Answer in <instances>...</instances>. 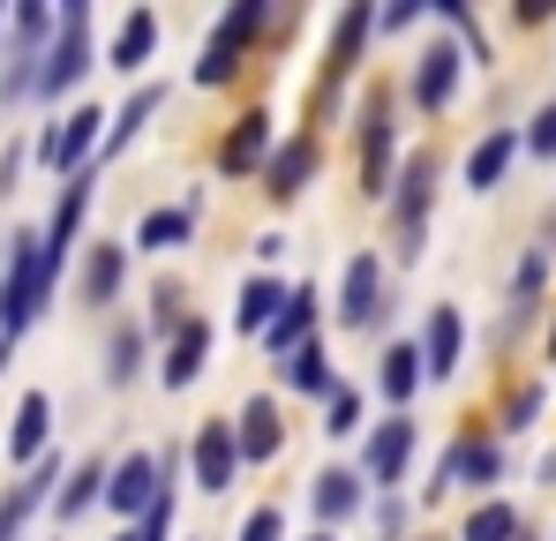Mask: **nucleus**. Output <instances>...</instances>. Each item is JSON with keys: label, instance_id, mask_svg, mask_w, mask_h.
I'll return each mask as SVG.
<instances>
[{"label": "nucleus", "instance_id": "nucleus-29", "mask_svg": "<svg viewBox=\"0 0 556 541\" xmlns=\"http://www.w3.org/2000/svg\"><path fill=\"white\" fill-rule=\"evenodd\" d=\"M105 481H113V466H76V474H68V489H61V496H53V512H61V519H76V512H91L98 496H105Z\"/></svg>", "mask_w": 556, "mask_h": 541}, {"label": "nucleus", "instance_id": "nucleus-42", "mask_svg": "<svg viewBox=\"0 0 556 541\" xmlns=\"http://www.w3.org/2000/svg\"><path fill=\"white\" fill-rule=\"evenodd\" d=\"M414 15H421V8H414V0H391V8H383V15H376V23H383V30H406V23H414Z\"/></svg>", "mask_w": 556, "mask_h": 541}, {"label": "nucleus", "instance_id": "nucleus-19", "mask_svg": "<svg viewBox=\"0 0 556 541\" xmlns=\"http://www.w3.org/2000/svg\"><path fill=\"white\" fill-rule=\"evenodd\" d=\"M421 376H429V361H421V347H383V368H376V391H383L391 406H406V399L421 391Z\"/></svg>", "mask_w": 556, "mask_h": 541}, {"label": "nucleus", "instance_id": "nucleus-13", "mask_svg": "<svg viewBox=\"0 0 556 541\" xmlns=\"http://www.w3.org/2000/svg\"><path fill=\"white\" fill-rule=\"evenodd\" d=\"M308 339H316V286H293V293H286V309H278V324L264 331V347L286 361L293 347H308Z\"/></svg>", "mask_w": 556, "mask_h": 541}, {"label": "nucleus", "instance_id": "nucleus-41", "mask_svg": "<svg viewBox=\"0 0 556 541\" xmlns=\"http://www.w3.org/2000/svg\"><path fill=\"white\" fill-rule=\"evenodd\" d=\"M278 534H286V519H278L271 504H264V512H249V527H241L233 541H278Z\"/></svg>", "mask_w": 556, "mask_h": 541}, {"label": "nucleus", "instance_id": "nucleus-12", "mask_svg": "<svg viewBox=\"0 0 556 541\" xmlns=\"http://www.w3.org/2000/svg\"><path fill=\"white\" fill-rule=\"evenodd\" d=\"M459 46H429V53H421V61H414V105H429V113H437V105H452V90H459Z\"/></svg>", "mask_w": 556, "mask_h": 541}, {"label": "nucleus", "instance_id": "nucleus-44", "mask_svg": "<svg viewBox=\"0 0 556 541\" xmlns=\"http://www.w3.org/2000/svg\"><path fill=\"white\" fill-rule=\"evenodd\" d=\"M549 361H556V331H549Z\"/></svg>", "mask_w": 556, "mask_h": 541}, {"label": "nucleus", "instance_id": "nucleus-28", "mask_svg": "<svg viewBox=\"0 0 556 541\" xmlns=\"http://www.w3.org/2000/svg\"><path fill=\"white\" fill-rule=\"evenodd\" d=\"M159 105H166V84H143L136 98H128V105H121V113H113V128H105V151H128V136H136V128H143Z\"/></svg>", "mask_w": 556, "mask_h": 541}, {"label": "nucleus", "instance_id": "nucleus-1", "mask_svg": "<svg viewBox=\"0 0 556 541\" xmlns=\"http://www.w3.org/2000/svg\"><path fill=\"white\" fill-rule=\"evenodd\" d=\"M46 293H53L46 241H38V234H15V241H8V286H0V361L15 354V339L30 331V316L46 309Z\"/></svg>", "mask_w": 556, "mask_h": 541}, {"label": "nucleus", "instance_id": "nucleus-45", "mask_svg": "<svg viewBox=\"0 0 556 541\" xmlns=\"http://www.w3.org/2000/svg\"><path fill=\"white\" fill-rule=\"evenodd\" d=\"M308 541H331V534H308Z\"/></svg>", "mask_w": 556, "mask_h": 541}, {"label": "nucleus", "instance_id": "nucleus-11", "mask_svg": "<svg viewBox=\"0 0 556 541\" xmlns=\"http://www.w3.org/2000/svg\"><path fill=\"white\" fill-rule=\"evenodd\" d=\"M369 316H383V270H376V256H354L346 286H339V324L369 331Z\"/></svg>", "mask_w": 556, "mask_h": 541}, {"label": "nucleus", "instance_id": "nucleus-3", "mask_svg": "<svg viewBox=\"0 0 556 541\" xmlns=\"http://www.w3.org/2000/svg\"><path fill=\"white\" fill-rule=\"evenodd\" d=\"M429 203H437V159H429V151H414V159L399 166V180H391V218H399V249H406V256H421Z\"/></svg>", "mask_w": 556, "mask_h": 541}, {"label": "nucleus", "instance_id": "nucleus-8", "mask_svg": "<svg viewBox=\"0 0 556 541\" xmlns=\"http://www.w3.org/2000/svg\"><path fill=\"white\" fill-rule=\"evenodd\" d=\"M504 474V451L481 444V437H466V444L444 451V466H437V489H489Z\"/></svg>", "mask_w": 556, "mask_h": 541}, {"label": "nucleus", "instance_id": "nucleus-16", "mask_svg": "<svg viewBox=\"0 0 556 541\" xmlns=\"http://www.w3.org/2000/svg\"><path fill=\"white\" fill-rule=\"evenodd\" d=\"M203 354H211V324L203 316H188L181 331H174V347H166V391H188V376H203Z\"/></svg>", "mask_w": 556, "mask_h": 541}, {"label": "nucleus", "instance_id": "nucleus-4", "mask_svg": "<svg viewBox=\"0 0 556 541\" xmlns=\"http://www.w3.org/2000/svg\"><path fill=\"white\" fill-rule=\"evenodd\" d=\"M113 128V113H98V105H76L61 128H46L38 136V159L53 166V174H84V159L98 151V136Z\"/></svg>", "mask_w": 556, "mask_h": 541}, {"label": "nucleus", "instance_id": "nucleus-32", "mask_svg": "<svg viewBox=\"0 0 556 541\" xmlns=\"http://www.w3.org/2000/svg\"><path fill=\"white\" fill-rule=\"evenodd\" d=\"M459 541H519V512H511V504H481V512L466 519Z\"/></svg>", "mask_w": 556, "mask_h": 541}, {"label": "nucleus", "instance_id": "nucleus-33", "mask_svg": "<svg viewBox=\"0 0 556 541\" xmlns=\"http://www.w3.org/2000/svg\"><path fill=\"white\" fill-rule=\"evenodd\" d=\"M542 278H549V241H534V249H527V264H519V278H511V309H534Z\"/></svg>", "mask_w": 556, "mask_h": 541}, {"label": "nucleus", "instance_id": "nucleus-6", "mask_svg": "<svg viewBox=\"0 0 556 541\" xmlns=\"http://www.w3.org/2000/svg\"><path fill=\"white\" fill-rule=\"evenodd\" d=\"M271 166V113H241L218 143V174L241 180V174H264Z\"/></svg>", "mask_w": 556, "mask_h": 541}, {"label": "nucleus", "instance_id": "nucleus-17", "mask_svg": "<svg viewBox=\"0 0 556 541\" xmlns=\"http://www.w3.org/2000/svg\"><path fill=\"white\" fill-rule=\"evenodd\" d=\"M188 234H195V203H159V211H143V226H136V249L166 256V249H181Z\"/></svg>", "mask_w": 556, "mask_h": 541}, {"label": "nucleus", "instance_id": "nucleus-7", "mask_svg": "<svg viewBox=\"0 0 556 541\" xmlns=\"http://www.w3.org/2000/svg\"><path fill=\"white\" fill-rule=\"evenodd\" d=\"M84 211H91V166L68 174L61 203H53V226H46V264H53V270L68 264V249H76V234H84Z\"/></svg>", "mask_w": 556, "mask_h": 541}, {"label": "nucleus", "instance_id": "nucleus-36", "mask_svg": "<svg viewBox=\"0 0 556 541\" xmlns=\"http://www.w3.org/2000/svg\"><path fill=\"white\" fill-rule=\"evenodd\" d=\"M46 30H53V15H46L38 0H23V8H15V46H23V53H38V46H46Z\"/></svg>", "mask_w": 556, "mask_h": 541}, {"label": "nucleus", "instance_id": "nucleus-43", "mask_svg": "<svg viewBox=\"0 0 556 541\" xmlns=\"http://www.w3.org/2000/svg\"><path fill=\"white\" fill-rule=\"evenodd\" d=\"M15 174H23V143H8V151H0V196L15 188Z\"/></svg>", "mask_w": 556, "mask_h": 541}, {"label": "nucleus", "instance_id": "nucleus-21", "mask_svg": "<svg viewBox=\"0 0 556 541\" xmlns=\"http://www.w3.org/2000/svg\"><path fill=\"white\" fill-rule=\"evenodd\" d=\"M278 376H286L293 391H316V399H331V391H339V383H331V354H324L316 339H308V347H293V354L278 361Z\"/></svg>", "mask_w": 556, "mask_h": 541}, {"label": "nucleus", "instance_id": "nucleus-40", "mask_svg": "<svg viewBox=\"0 0 556 541\" xmlns=\"http://www.w3.org/2000/svg\"><path fill=\"white\" fill-rule=\"evenodd\" d=\"M534 414H542V383H527V391L511 399V414H504V429H534Z\"/></svg>", "mask_w": 556, "mask_h": 541}, {"label": "nucleus", "instance_id": "nucleus-27", "mask_svg": "<svg viewBox=\"0 0 556 541\" xmlns=\"http://www.w3.org/2000/svg\"><path fill=\"white\" fill-rule=\"evenodd\" d=\"M376 30V8L369 0H354L346 15H339V30H331V76H346L354 68V53H362V38Z\"/></svg>", "mask_w": 556, "mask_h": 541}, {"label": "nucleus", "instance_id": "nucleus-34", "mask_svg": "<svg viewBox=\"0 0 556 541\" xmlns=\"http://www.w3.org/2000/svg\"><path fill=\"white\" fill-rule=\"evenodd\" d=\"M53 481H61V458H38V466H30V481H23V489L8 496V512L23 519L30 504H46V496H53Z\"/></svg>", "mask_w": 556, "mask_h": 541}, {"label": "nucleus", "instance_id": "nucleus-20", "mask_svg": "<svg viewBox=\"0 0 556 541\" xmlns=\"http://www.w3.org/2000/svg\"><path fill=\"white\" fill-rule=\"evenodd\" d=\"M278 309H286V286H278V278H249V286H241V309H233L241 339H264L278 324Z\"/></svg>", "mask_w": 556, "mask_h": 541}, {"label": "nucleus", "instance_id": "nucleus-2", "mask_svg": "<svg viewBox=\"0 0 556 541\" xmlns=\"http://www.w3.org/2000/svg\"><path fill=\"white\" fill-rule=\"evenodd\" d=\"M84 68H91V8H84V0H68V8H61V38L46 46L38 98H61L68 84H84Z\"/></svg>", "mask_w": 556, "mask_h": 541}, {"label": "nucleus", "instance_id": "nucleus-38", "mask_svg": "<svg viewBox=\"0 0 556 541\" xmlns=\"http://www.w3.org/2000/svg\"><path fill=\"white\" fill-rule=\"evenodd\" d=\"M324 429H331V437H354V429H362V399H354L346 383L331 391V422H324Z\"/></svg>", "mask_w": 556, "mask_h": 541}, {"label": "nucleus", "instance_id": "nucleus-26", "mask_svg": "<svg viewBox=\"0 0 556 541\" xmlns=\"http://www.w3.org/2000/svg\"><path fill=\"white\" fill-rule=\"evenodd\" d=\"M391 121L376 113L369 128H362V188H376V196H391Z\"/></svg>", "mask_w": 556, "mask_h": 541}, {"label": "nucleus", "instance_id": "nucleus-5", "mask_svg": "<svg viewBox=\"0 0 556 541\" xmlns=\"http://www.w3.org/2000/svg\"><path fill=\"white\" fill-rule=\"evenodd\" d=\"M159 496H166V474H159V458H143V451H136V458H121V466H113V481H105V504H113L121 519H143Z\"/></svg>", "mask_w": 556, "mask_h": 541}, {"label": "nucleus", "instance_id": "nucleus-25", "mask_svg": "<svg viewBox=\"0 0 556 541\" xmlns=\"http://www.w3.org/2000/svg\"><path fill=\"white\" fill-rule=\"evenodd\" d=\"M511 151H519V136H511V128H496V136H481V143H473V159H466V180H473V188L489 196V188L504 180V166H511Z\"/></svg>", "mask_w": 556, "mask_h": 541}, {"label": "nucleus", "instance_id": "nucleus-30", "mask_svg": "<svg viewBox=\"0 0 556 541\" xmlns=\"http://www.w3.org/2000/svg\"><path fill=\"white\" fill-rule=\"evenodd\" d=\"M121 264H128V256H121V241H98L91 256H84V293H91V301H113V286H121Z\"/></svg>", "mask_w": 556, "mask_h": 541}, {"label": "nucleus", "instance_id": "nucleus-37", "mask_svg": "<svg viewBox=\"0 0 556 541\" xmlns=\"http://www.w3.org/2000/svg\"><path fill=\"white\" fill-rule=\"evenodd\" d=\"M233 68H241V53H226V46H203V61H195V84H233Z\"/></svg>", "mask_w": 556, "mask_h": 541}, {"label": "nucleus", "instance_id": "nucleus-10", "mask_svg": "<svg viewBox=\"0 0 556 541\" xmlns=\"http://www.w3.org/2000/svg\"><path fill=\"white\" fill-rule=\"evenodd\" d=\"M406 458H414V422H406V414L376 422L369 429V489H391V481L406 474Z\"/></svg>", "mask_w": 556, "mask_h": 541}, {"label": "nucleus", "instance_id": "nucleus-39", "mask_svg": "<svg viewBox=\"0 0 556 541\" xmlns=\"http://www.w3.org/2000/svg\"><path fill=\"white\" fill-rule=\"evenodd\" d=\"M527 151H534V159H556V105H542V113L527 121Z\"/></svg>", "mask_w": 556, "mask_h": 541}, {"label": "nucleus", "instance_id": "nucleus-15", "mask_svg": "<svg viewBox=\"0 0 556 541\" xmlns=\"http://www.w3.org/2000/svg\"><path fill=\"white\" fill-rule=\"evenodd\" d=\"M46 429H53V399H46V391H30V399L15 406V429H8V458H15V466L46 458Z\"/></svg>", "mask_w": 556, "mask_h": 541}, {"label": "nucleus", "instance_id": "nucleus-31", "mask_svg": "<svg viewBox=\"0 0 556 541\" xmlns=\"http://www.w3.org/2000/svg\"><path fill=\"white\" fill-rule=\"evenodd\" d=\"M264 30V0H233L226 15H218V30H211V46H226V53H241V38H256Z\"/></svg>", "mask_w": 556, "mask_h": 541}, {"label": "nucleus", "instance_id": "nucleus-9", "mask_svg": "<svg viewBox=\"0 0 556 541\" xmlns=\"http://www.w3.org/2000/svg\"><path fill=\"white\" fill-rule=\"evenodd\" d=\"M233 466H241V437L226 429V422H211V429H195V489H233Z\"/></svg>", "mask_w": 556, "mask_h": 541}, {"label": "nucleus", "instance_id": "nucleus-24", "mask_svg": "<svg viewBox=\"0 0 556 541\" xmlns=\"http://www.w3.org/2000/svg\"><path fill=\"white\" fill-rule=\"evenodd\" d=\"M233 437H241V458H249V466H264V458L278 451V406L271 399H249V414H241Z\"/></svg>", "mask_w": 556, "mask_h": 541}, {"label": "nucleus", "instance_id": "nucleus-22", "mask_svg": "<svg viewBox=\"0 0 556 541\" xmlns=\"http://www.w3.org/2000/svg\"><path fill=\"white\" fill-rule=\"evenodd\" d=\"M151 46H159V15H151V8H136V15L121 23V38H113V68H121V76H136V68L151 61Z\"/></svg>", "mask_w": 556, "mask_h": 541}, {"label": "nucleus", "instance_id": "nucleus-14", "mask_svg": "<svg viewBox=\"0 0 556 541\" xmlns=\"http://www.w3.org/2000/svg\"><path fill=\"white\" fill-rule=\"evenodd\" d=\"M308 174H316V136H293V143H278V151H271L264 188L286 203V196H301V188H308Z\"/></svg>", "mask_w": 556, "mask_h": 541}, {"label": "nucleus", "instance_id": "nucleus-23", "mask_svg": "<svg viewBox=\"0 0 556 541\" xmlns=\"http://www.w3.org/2000/svg\"><path fill=\"white\" fill-rule=\"evenodd\" d=\"M362 481H369V474H346V466H331V474H316V519L331 527V519H346V512H362Z\"/></svg>", "mask_w": 556, "mask_h": 541}, {"label": "nucleus", "instance_id": "nucleus-35", "mask_svg": "<svg viewBox=\"0 0 556 541\" xmlns=\"http://www.w3.org/2000/svg\"><path fill=\"white\" fill-rule=\"evenodd\" d=\"M136 368H143V331H113V361H105V376L128 383Z\"/></svg>", "mask_w": 556, "mask_h": 541}, {"label": "nucleus", "instance_id": "nucleus-18", "mask_svg": "<svg viewBox=\"0 0 556 541\" xmlns=\"http://www.w3.org/2000/svg\"><path fill=\"white\" fill-rule=\"evenodd\" d=\"M459 347H466L459 309H429V331H421V361H429V376H452V368H459Z\"/></svg>", "mask_w": 556, "mask_h": 541}, {"label": "nucleus", "instance_id": "nucleus-46", "mask_svg": "<svg viewBox=\"0 0 556 541\" xmlns=\"http://www.w3.org/2000/svg\"><path fill=\"white\" fill-rule=\"evenodd\" d=\"M121 541H136V534H121Z\"/></svg>", "mask_w": 556, "mask_h": 541}]
</instances>
